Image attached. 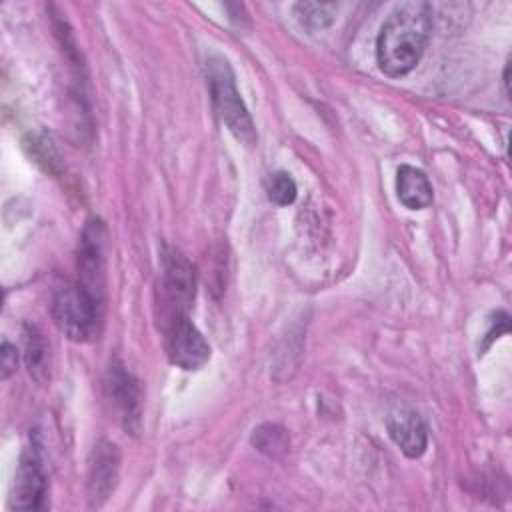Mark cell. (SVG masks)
Wrapping results in <instances>:
<instances>
[{"instance_id":"30bf717a","label":"cell","mask_w":512,"mask_h":512,"mask_svg":"<svg viewBox=\"0 0 512 512\" xmlns=\"http://www.w3.org/2000/svg\"><path fill=\"white\" fill-rule=\"evenodd\" d=\"M398 200L410 210H422L432 204V184L428 176L414 166H400L396 174Z\"/></svg>"},{"instance_id":"7c38bea8","label":"cell","mask_w":512,"mask_h":512,"mask_svg":"<svg viewBox=\"0 0 512 512\" xmlns=\"http://www.w3.org/2000/svg\"><path fill=\"white\" fill-rule=\"evenodd\" d=\"M294 12L302 26L310 30H324L336 20L338 4H320V2H298Z\"/></svg>"},{"instance_id":"9c48e42d","label":"cell","mask_w":512,"mask_h":512,"mask_svg":"<svg viewBox=\"0 0 512 512\" xmlns=\"http://www.w3.org/2000/svg\"><path fill=\"white\" fill-rule=\"evenodd\" d=\"M386 428L390 438L408 458H418L424 454L428 444V434L422 418L414 410L410 408L394 410L386 420Z\"/></svg>"},{"instance_id":"4fadbf2b","label":"cell","mask_w":512,"mask_h":512,"mask_svg":"<svg viewBox=\"0 0 512 512\" xmlns=\"http://www.w3.org/2000/svg\"><path fill=\"white\" fill-rule=\"evenodd\" d=\"M252 444L260 452L276 458V456H280V454H284L288 450V434L278 424H262V426H258L254 430Z\"/></svg>"},{"instance_id":"9a60e30c","label":"cell","mask_w":512,"mask_h":512,"mask_svg":"<svg viewBox=\"0 0 512 512\" xmlns=\"http://www.w3.org/2000/svg\"><path fill=\"white\" fill-rule=\"evenodd\" d=\"M16 364H18L16 348L8 340H4L2 342V380L10 378V374L16 372Z\"/></svg>"},{"instance_id":"52a82bcc","label":"cell","mask_w":512,"mask_h":512,"mask_svg":"<svg viewBox=\"0 0 512 512\" xmlns=\"http://www.w3.org/2000/svg\"><path fill=\"white\" fill-rule=\"evenodd\" d=\"M120 472V450L110 440H98L88 458V502L92 508L102 506L116 488Z\"/></svg>"},{"instance_id":"8fae6325","label":"cell","mask_w":512,"mask_h":512,"mask_svg":"<svg viewBox=\"0 0 512 512\" xmlns=\"http://www.w3.org/2000/svg\"><path fill=\"white\" fill-rule=\"evenodd\" d=\"M48 344L42 338L40 330L36 326L26 324L24 326V360L28 366L30 376L36 382H44L50 372V354Z\"/></svg>"},{"instance_id":"5bb4252c","label":"cell","mask_w":512,"mask_h":512,"mask_svg":"<svg viewBox=\"0 0 512 512\" xmlns=\"http://www.w3.org/2000/svg\"><path fill=\"white\" fill-rule=\"evenodd\" d=\"M266 194L278 206H290L296 200L298 188L288 172H274L266 178Z\"/></svg>"},{"instance_id":"7a4b0ae2","label":"cell","mask_w":512,"mask_h":512,"mask_svg":"<svg viewBox=\"0 0 512 512\" xmlns=\"http://www.w3.org/2000/svg\"><path fill=\"white\" fill-rule=\"evenodd\" d=\"M204 74L210 88L212 104L218 116L222 118V122L226 124V128L232 132V136L238 142L246 146H254L256 144L254 122L240 98V92L236 88V78L228 60L218 54L208 56L204 62Z\"/></svg>"},{"instance_id":"ba28073f","label":"cell","mask_w":512,"mask_h":512,"mask_svg":"<svg viewBox=\"0 0 512 512\" xmlns=\"http://www.w3.org/2000/svg\"><path fill=\"white\" fill-rule=\"evenodd\" d=\"M44 496H46V474L42 468L40 452L32 444L20 456L14 484H12L10 508L38 510L44 504Z\"/></svg>"},{"instance_id":"6da1fadb","label":"cell","mask_w":512,"mask_h":512,"mask_svg":"<svg viewBox=\"0 0 512 512\" xmlns=\"http://www.w3.org/2000/svg\"><path fill=\"white\" fill-rule=\"evenodd\" d=\"M432 32V6L404 2L384 20L376 38V62L390 78L406 76L420 62Z\"/></svg>"},{"instance_id":"277c9868","label":"cell","mask_w":512,"mask_h":512,"mask_svg":"<svg viewBox=\"0 0 512 512\" xmlns=\"http://www.w3.org/2000/svg\"><path fill=\"white\" fill-rule=\"evenodd\" d=\"M166 354L182 370H200L210 360V346L188 314H172L166 322Z\"/></svg>"},{"instance_id":"8992f818","label":"cell","mask_w":512,"mask_h":512,"mask_svg":"<svg viewBox=\"0 0 512 512\" xmlns=\"http://www.w3.org/2000/svg\"><path fill=\"white\" fill-rule=\"evenodd\" d=\"M106 396L112 402L124 428L138 432L142 414V390L140 382L120 362H112L106 372Z\"/></svg>"},{"instance_id":"2e32d148","label":"cell","mask_w":512,"mask_h":512,"mask_svg":"<svg viewBox=\"0 0 512 512\" xmlns=\"http://www.w3.org/2000/svg\"><path fill=\"white\" fill-rule=\"evenodd\" d=\"M498 318L500 320H496V322H492V328L488 330V338H486V342H484V348L494 340V338H500V334H506L508 330H510V324H508V316L504 314V312H498Z\"/></svg>"},{"instance_id":"3957f363","label":"cell","mask_w":512,"mask_h":512,"mask_svg":"<svg viewBox=\"0 0 512 512\" xmlns=\"http://www.w3.org/2000/svg\"><path fill=\"white\" fill-rule=\"evenodd\" d=\"M104 296L78 282L62 284L52 298V316L72 342H88L100 330Z\"/></svg>"},{"instance_id":"5b68a950","label":"cell","mask_w":512,"mask_h":512,"mask_svg":"<svg viewBox=\"0 0 512 512\" xmlns=\"http://www.w3.org/2000/svg\"><path fill=\"white\" fill-rule=\"evenodd\" d=\"M162 290L168 302V316L188 314L196 294V276L192 264L174 248L162 252Z\"/></svg>"}]
</instances>
